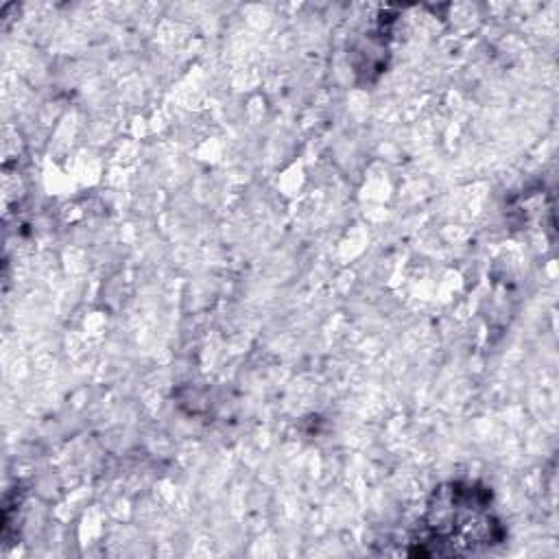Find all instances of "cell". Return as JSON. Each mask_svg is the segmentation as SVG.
I'll return each instance as SVG.
<instances>
[{"label":"cell","instance_id":"1","mask_svg":"<svg viewBox=\"0 0 559 559\" xmlns=\"http://www.w3.org/2000/svg\"><path fill=\"white\" fill-rule=\"evenodd\" d=\"M502 539L500 522L491 511V493L476 483L441 485L424 518V544L428 552L456 555Z\"/></svg>","mask_w":559,"mask_h":559}]
</instances>
